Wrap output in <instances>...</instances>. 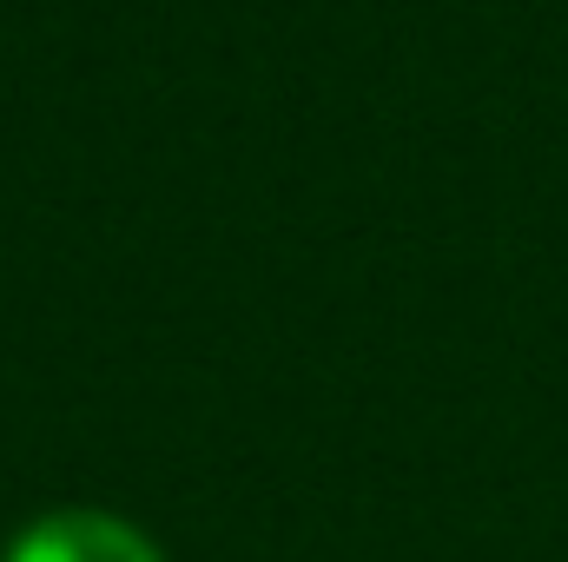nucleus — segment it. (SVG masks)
<instances>
[{
    "instance_id": "f257e3e1",
    "label": "nucleus",
    "mask_w": 568,
    "mask_h": 562,
    "mask_svg": "<svg viewBox=\"0 0 568 562\" xmlns=\"http://www.w3.org/2000/svg\"><path fill=\"white\" fill-rule=\"evenodd\" d=\"M0 562H165V550L145 536L140 523L113 516V510H47L33 516L7 550Z\"/></svg>"
}]
</instances>
